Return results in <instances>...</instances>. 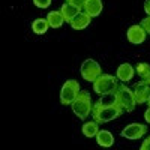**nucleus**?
<instances>
[{
	"instance_id": "nucleus-1",
	"label": "nucleus",
	"mask_w": 150,
	"mask_h": 150,
	"mask_svg": "<svg viewBox=\"0 0 150 150\" xmlns=\"http://www.w3.org/2000/svg\"><path fill=\"white\" fill-rule=\"evenodd\" d=\"M123 111L125 110L119 104H114V105H99L96 102L93 105V108H92V116H93V120H96L98 123H108L111 120L120 117L123 114Z\"/></svg>"
},
{
	"instance_id": "nucleus-2",
	"label": "nucleus",
	"mask_w": 150,
	"mask_h": 150,
	"mask_svg": "<svg viewBox=\"0 0 150 150\" xmlns=\"http://www.w3.org/2000/svg\"><path fill=\"white\" fill-rule=\"evenodd\" d=\"M92 108H93V104L90 99V93L87 90H80L78 96L72 102V111L75 112V116H78V119L81 120H86L87 116L92 112Z\"/></svg>"
},
{
	"instance_id": "nucleus-3",
	"label": "nucleus",
	"mask_w": 150,
	"mask_h": 150,
	"mask_svg": "<svg viewBox=\"0 0 150 150\" xmlns=\"http://www.w3.org/2000/svg\"><path fill=\"white\" fill-rule=\"evenodd\" d=\"M117 78H114L110 74H101L99 77L93 81V90L98 95H105V93H111L117 90Z\"/></svg>"
},
{
	"instance_id": "nucleus-4",
	"label": "nucleus",
	"mask_w": 150,
	"mask_h": 150,
	"mask_svg": "<svg viewBox=\"0 0 150 150\" xmlns=\"http://www.w3.org/2000/svg\"><path fill=\"white\" fill-rule=\"evenodd\" d=\"M116 96H117V104L125 110V111H134L135 110V105H137V101H135V95L134 92H131L126 86H119L117 90H116Z\"/></svg>"
},
{
	"instance_id": "nucleus-5",
	"label": "nucleus",
	"mask_w": 150,
	"mask_h": 150,
	"mask_svg": "<svg viewBox=\"0 0 150 150\" xmlns=\"http://www.w3.org/2000/svg\"><path fill=\"white\" fill-rule=\"evenodd\" d=\"M80 93V84L75 80H68L60 92V102L62 105H72V102L75 101V98Z\"/></svg>"
},
{
	"instance_id": "nucleus-6",
	"label": "nucleus",
	"mask_w": 150,
	"mask_h": 150,
	"mask_svg": "<svg viewBox=\"0 0 150 150\" xmlns=\"http://www.w3.org/2000/svg\"><path fill=\"white\" fill-rule=\"evenodd\" d=\"M101 74H102V69H101V66H99V63L96 60L87 59V60L83 62V65H81V75H83V78L86 81L93 83Z\"/></svg>"
},
{
	"instance_id": "nucleus-7",
	"label": "nucleus",
	"mask_w": 150,
	"mask_h": 150,
	"mask_svg": "<svg viewBox=\"0 0 150 150\" xmlns=\"http://www.w3.org/2000/svg\"><path fill=\"white\" fill-rule=\"evenodd\" d=\"M146 132H147V126H146V125L131 123V125H128V126L120 132V135L125 137V138H128V140H138Z\"/></svg>"
},
{
	"instance_id": "nucleus-8",
	"label": "nucleus",
	"mask_w": 150,
	"mask_h": 150,
	"mask_svg": "<svg viewBox=\"0 0 150 150\" xmlns=\"http://www.w3.org/2000/svg\"><path fill=\"white\" fill-rule=\"evenodd\" d=\"M126 36H128V41L134 45H138V44H143L146 41V30L140 26V24H135V26H131L126 32Z\"/></svg>"
},
{
	"instance_id": "nucleus-9",
	"label": "nucleus",
	"mask_w": 150,
	"mask_h": 150,
	"mask_svg": "<svg viewBox=\"0 0 150 150\" xmlns=\"http://www.w3.org/2000/svg\"><path fill=\"white\" fill-rule=\"evenodd\" d=\"M134 95H135L137 104H144V102H147L149 95H150V87H149L147 81L137 83V84H135V89H134Z\"/></svg>"
},
{
	"instance_id": "nucleus-10",
	"label": "nucleus",
	"mask_w": 150,
	"mask_h": 150,
	"mask_svg": "<svg viewBox=\"0 0 150 150\" xmlns=\"http://www.w3.org/2000/svg\"><path fill=\"white\" fill-rule=\"evenodd\" d=\"M90 21H92V17L87 14V12H78L69 24L72 26V29H75V30H83V29H86L87 26H89Z\"/></svg>"
},
{
	"instance_id": "nucleus-11",
	"label": "nucleus",
	"mask_w": 150,
	"mask_h": 150,
	"mask_svg": "<svg viewBox=\"0 0 150 150\" xmlns=\"http://www.w3.org/2000/svg\"><path fill=\"white\" fill-rule=\"evenodd\" d=\"M102 8H104L102 0H87L86 6H84L86 12H87V14H89L92 18H93V17H98L99 14H101Z\"/></svg>"
},
{
	"instance_id": "nucleus-12",
	"label": "nucleus",
	"mask_w": 150,
	"mask_h": 150,
	"mask_svg": "<svg viewBox=\"0 0 150 150\" xmlns=\"http://www.w3.org/2000/svg\"><path fill=\"white\" fill-rule=\"evenodd\" d=\"M134 68H132V65H129V63H123V65H120L119 68H117V78L119 80H122L123 83H126V81H131L132 80V77H134Z\"/></svg>"
},
{
	"instance_id": "nucleus-13",
	"label": "nucleus",
	"mask_w": 150,
	"mask_h": 150,
	"mask_svg": "<svg viewBox=\"0 0 150 150\" xmlns=\"http://www.w3.org/2000/svg\"><path fill=\"white\" fill-rule=\"evenodd\" d=\"M96 141L101 147H111L114 144V137H112V134L110 131H98Z\"/></svg>"
},
{
	"instance_id": "nucleus-14",
	"label": "nucleus",
	"mask_w": 150,
	"mask_h": 150,
	"mask_svg": "<svg viewBox=\"0 0 150 150\" xmlns=\"http://www.w3.org/2000/svg\"><path fill=\"white\" fill-rule=\"evenodd\" d=\"M60 12H62V15H63L65 21H66V23H71V21L74 20V17L80 12V8H77V6H74V5H71V3L66 2L63 6H62Z\"/></svg>"
},
{
	"instance_id": "nucleus-15",
	"label": "nucleus",
	"mask_w": 150,
	"mask_h": 150,
	"mask_svg": "<svg viewBox=\"0 0 150 150\" xmlns=\"http://www.w3.org/2000/svg\"><path fill=\"white\" fill-rule=\"evenodd\" d=\"M47 21H48V24H50L51 27L59 29L62 24L65 23V18H63V15H62V12H60V11H53V12H48Z\"/></svg>"
},
{
	"instance_id": "nucleus-16",
	"label": "nucleus",
	"mask_w": 150,
	"mask_h": 150,
	"mask_svg": "<svg viewBox=\"0 0 150 150\" xmlns=\"http://www.w3.org/2000/svg\"><path fill=\"white\" fill-rule=\"evenodd\" d=\"M48 27H50V24H48V21L44 20V18H38V20H35L33 24H32V30H33L36 35H44V33L48 30Z\"/></svg>"
},
{
	"instance_id": "nucleus-17",
	"label": "nucleus",
	"mask_w": 150,
	"mask_h": 150,
	"mask_svg": "<svg viewBox=\"0 0 150 150\" xmlns=\"http://www.w3.org/2000/svg\"><path fill=\"white\" fill-rule=\"evenodd\" d=\"M98 122L95 120V122H87V123H84L83 125V134L86 135V137H89V138H92V137H96V134H98Z\"/></svg>"
},
{
	"instance_id": "nucleus-18",
	"label": "nucleus",
	"mask_w": 150,
	"mask_h": 150,
	"mask_svg": "<svg viewBox=\"0 0 150 150\" xmlns=\"http://www.w3.org/2000/svg\"><path fill=\"white\" fill-rule=\"evenodd\" d=\"M102 98L98 101L99 105H114L117 104V96H116V92H111V93H105V95H101Z\"/></svg>"
},
{
	"instance_id": "nucleus-19",
	"label": "nucleus",
	"mask_w": 150,
	"mask_h": 150,
	"mask_svg": "<svg viewBox=\"0 0 150 150\" xmlns=\"http://www.w3.org/2000/svg\"><path fill=\"white\" fill-rule=\"evenodd\" d=\"M137 72H138V75L141 78H147L150 75V65L149 63H138L137 65Z\"/></svg>"
},
{
	"instance_id": "nucleus-20",
	"label": "nucleus",
	"mask_w": 150,
	"mask_h": 150,
	"mask_svg": "<svg viewBox=\"0 0 150 150\" xmlns=\"http://www.w3.org/2000/svg\"><path fill=\"white\" fill-rule=\"evenodd\" d=\"M33 3H35L38 8L45 9V8H48L50 5H51V0H33Z\"/></svg>"
},
{
	"instance_id": "nucleus-21",
	"label": "nucleus",
	"mask_w": 150,
	"mask_h": 150,
	"mask_svg": "<svg viewBox=\"0 0 150 150\" xmlns=\"http://www.w3.org/2000/svg\"><path fill=\"white\" fill-rule=\"evenodd\" d=\"M66 2L81 9V8H84V6H86V2H87V0H66Z\"/></svg>"
},
{
	"instance_id": "nucleus-22",
	"label": "nucleus",
	"mask_w": 150,
	"mask_h": 150,
	"mask_svg": "<svg viewBox=\"0 0 150 150\" xmlns=\"http://www.w3.org/2000/svg\"><path fill=\"white\" fill-rule=\"evenodd\" d=\"M140 26L146 30V33H150V17H147V18L141 20V24H140Z\"/></svg>"
},
{
	"instance_id": "nucleus-23",
	"label": "nucleus",
	"mask_w": 150,
	"mask_h": 150,
	"mask_svg": "<svg viewBox=\"0 0 150 150\" xmlns=\"http://www.w3.org/2000/svg\"><path fill=\"white\" fill-rule=\"evenodd\" d=\"M140 149H141V150H150V137L144 140V143L141 144V147H140Z\"/></svg>"
},
{
	"instance_id": "nucleus-24",
	"label": "nucleus",
	"mask_w": 150,
	"mask_h": 150,
	"mask_svg": "<svg viewBox=\"0 0 150 150\" xmlns=\"http://www.w3.org/2000/svg\"><path fill=\"white\" fill-rule=\"evenodd\" d=\"M144 11H146V14L150 17V0H146L144 2Z\"/></svg>"
},
{
	"instance_id": "nucleus-25",
	"label": "nucleus",
	"mask_w": 150,
	"mask_h": 150,
	"mask_svg": "<svg viewBox=\"0 0 150 150\" xmlns=\"http://www.w3.org/2000/svg\"><path fill=\"white\" fill-rule=\"evenodd\" d=\"M144 119H146V122L147 123H150V107L147 108V111L144 112Z\"/></svg>"
},
{
	"instance_id": "nucleus-26",
	"label": "nucleus",
	"mask_w": 150,
	"mask_h": 150,
	"mask_svg": "<svg viewBox=\"0 0 150 150\" xmlns=\"http://www.w3.org/2000/svg\"><path fill=\"white\" fill-rule=\"evenodd\" d=\"M146 81H147V84H150V75H149V77L146 78Z\"/></svg>"
},
{
	"instance_id": "nucleus-27",
	"label": "nucleus",
	"mask_w": 150,
	"mask_h": 150,
	"mask_svg": "<svg viewBox=\"0 0 150 150\" xmlns=\"http://www.w3.org/2000/svg\"><path fill=\"white\" fill-rule=\"evenodd\" d=\"M147 102H149V107H150V95H149V99H147Z\"/></svg>"
}]
</instances>
